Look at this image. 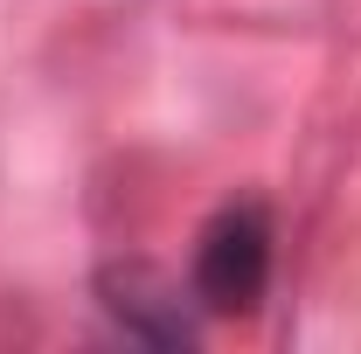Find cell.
<instances>
[{
  "mask_svg": "<svg viewBox=\"0 0 361 354\" xmlns=\"http://www.w3.org/2000/svg\"><path fill=\"white\" fill-rule=\"evenodd\" d=\"M271 278V222L257 202H236L202 229V250H195V292L209 312H250L264 299Z\"/></svg>",
  "mask_w": 361,
  "mask_h": 354,
  "instance_id": "1",
  "label": "cell"
}]
</instances>
